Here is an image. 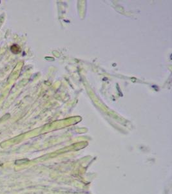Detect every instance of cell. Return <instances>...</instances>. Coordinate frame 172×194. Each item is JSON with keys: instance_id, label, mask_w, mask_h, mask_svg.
Returning a JSON list of instances; mask_svg holds the SVG:
<instances>
[{"instance_id": "cell-1", "label": "cell", "mask_w": 172, "mask_h": 194, "mask_svg": "<svg viewBox=\"0 0 172 194\" xmlns=\"http://www.w3.org/2000/svg\"><path fill=\"white\" fill-rule=\"evenodd\" d=\"M11 50L14 54H18L20 52V48H19V46L17 45H13L12 46H11Z\"/></svg>"}]
</instances>
